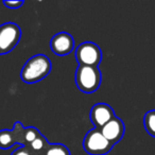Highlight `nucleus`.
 <instances>
[{"mask_svg": "<svg viewBox=\"0 0 155 155\" xmlns=\"http://www.w3.org/2000/svg\"><path fill=\"white\" fill-rule=\"evenodd\" d=\"M49 144L50 143L47 141L45 136H43L41 134L34 141H32L29 146H27V147H29V149H30L35 155H43Z\"/></svg>", "mask_w": 155, "mask_h": 155, "instance_id": "obj_10", "label": "nucleus"}, {"mask_svg": "<svg viewBox=\"0 0 155 155\" xmlns=\"http://www.w3.org/2000/svg\"><path fill=\"white\" fill-rule=\"evenodd\" d=\"M115 117L114 110L106 103H97L91 107L89 118L96 129H101Z\"/></svg>", "mask_w": 155, "mask_h": 155, "instance_id": "obj_7", "label": "nucleus"}, {"mask_svg": "<svg viewBox=\"0 0 155 155\" xmlns=\"http://www.w3.org/2000/svg\"><path fill=\"white\" fill-rule=\"evenodd\" d=\"M41 135L39 131L34 127H25L24 133V139H25V146H29L32 141H34L38 136Z\"/></svg>", "mask_w": 155, "mask_h": 155, "instance_id": "obj_13", "label": "nucleus"}, {"mask_svg": "<svg viewBox=\"0 0 155 155\" xmlns=\"http://www.w3.org/2000/svg\"><path fill=\"white\" fill-rule=\"evenodd\" d=\"M25 127L20 122H16L12 130L0 131V149H10L16 143L25 146Z\"/></svg>", "mask_w": 155, "mask_h": 155, "instance_id": "obj_6", "label": "nucleus"}, {"mask_svg": "<svg viewBox=\"0 0 155 155\" xmlns=\"http://www.w3.org/2000/svg\"><path fill=\"white\" fill-rule=\"evenodd\" d=\"M113 146L96 127L87 132L83 140V148L91 155H105L112 150Z\"/></svg>", "mask_w": 155, "mask_h": 155, "instance_id": "obj_3", "label": "nucleus"}, {"mask_svg": "<svg viewBox=\"0 0 155 155\" xmlns=\"http://www.w3.org/2000/svg\"><path fill=\"white\" fill-rule=\"evenodd\" d=\"M50 48L56 55H67L74 48L73 37L67 32L56 33L50 41Z\"/></svg>", "mask_w": 155, "mask_h": 155, "instance_id": "obj_8", "label": "nucleus"}, {"mask_svg": "<svg viewBox=\"0 0 155 155\" xmlns=\"http://www.w3.org/2000/svg\"><path fill=\"white\" fill-rule=\"evenodd\" d=\"M3 5L5 7L10 8V9H18L24 5V1L20 0H16V1H3Z\"/></svg>", "mask_w": 155, "mask_h": 155, "instance_id": "obj_15", "label": "nucleus"}, {"mask_svg": "<svg viewBox=\"0 0 155 155\" xmlns=\"http://www.w3.org/2000/svg\"><path fill=\"white\" fill-rule=\"evenodd\" d=\"M11 155H35V154L29 149V147L21 146L18 149H16V150H14L11 153Z\"/></svg>", "mask_w": 155, "mask_h": 155, "instance_id": "obj_14", "label": "nucleus"}, {"mask_svg": "<svg viewBox=\"0 0 155 155\" xmlns=\"http://www.w3.org/2000/svg\"><path fill=\"white\" fill-rule=\"evenodd\" d=\"M43 155H70V151L62 143H50Z\"/></svg>", "mask_w": 155, "mask_h": 155, "instance_id": "obj_12", "label": "nucleus"}, {"mask_svg": "<svg viewBox=\"0 0 155 155\" xmlns=\"http://www.w3.org/2000/svg\"><path fill=\"white\" fill-rule=\"evenodd\" d=\"M143 124L146 131L152 137H155V110H151L146 113L143 117Z\"/></svg>", "mask_w": 155, "mask_h": 155, "instance_id": "obj_11", "label": "nucleus"}, {"mask_svg": "<svg viewBox=\"0 0 155 155\" xmlns=\"http://www.w3.org/2000/svg\"><path fill=\"white\" fill-rule=\"evenodd\" d=\"M124 123L122 122L120 118L115 116L110 121H108L105 125L100 129L102 135L110 142V143L115 144L123 137L124 134Z\"/></svg>", "mask_w": 155, "mask_h": 155, "instance_id": "obj_9", "label": "nucleus"}, {"mask_svg": "<svg viewBox=\"0 0 155 155\" xmlns=\"http://www.w3.org/2000/svg\"><path fill=\"white\" fill-rule=\"evenodd\" d=\"M21 31L18 25L14 22H5L0 26V49L1 54L11 52L19 43Z\"/></svg>", "mask_w": 155, "mask_h": 155, "instance_id": "obj_5", "label": "nucleus"}, {"mask_svg": "<svg viewBox=\"0 0 155 155\" xmlns=\"http://www.w3.org/2000/svg\"><path fill=\"white\" fill-rule=\"evenodd\" d=\"M75 58L80 65L98 67L102 60V51L93 41H84L75 49Z\"/></svg>", "mask_w": 155, "mask_h": 155, "instance_id": "obj_4", "label": "nucleus"}, {"mask_svg": "<svg viewBox=\"0 0 155 155\" xmlns=\"http://www.w3.org/2000/svg\"><path fill=\"white\" fill-rule=\"evenodd\" d=\"M52 65L48 56L44 54H36L30 58L24 65L20 72V78L28 84L36 83L43 80L50 73Z\"/></svg>", "mask_w": 155, "mask_h": 155, "instance_id": "obj_1", "label": "nucleus"}, {"mask_svg": "<svg viewBox=\"0 0 155 155\" xmlns=\"http://www.w3.org/2000/svg\"><path fill=\"white\" fill-rule=\"evenodd\" d=\"M0 54H1V49H0Z\"/></svg>", "mask_w": 155, "mask_h": 155, "instance_id": "obj_16", "label": "nucleus"}, {"mask_svg": "<svg viewBox=\"0 0 155 155\" xmlns=\"http://www.w3.org/2000/svg\"><path fill=\"white\" fill-rule=\"evenodd\" d=\"M101 71L96 66L79 65L75 70V84L81 91L91 94L99 88L101 84Z\"/></svg>", "mask_w": 155, "mask_h": 155, "instance_id": "obj_2", "label": "nucleus"}]
</instances>
